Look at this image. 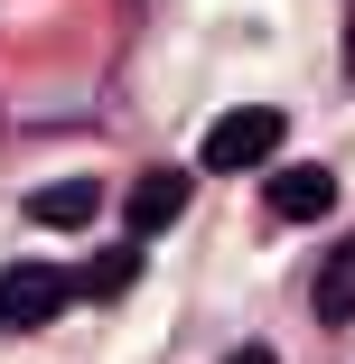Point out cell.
I'll list each match as a JSON object with an SVG mask.
<instances>
[{"mask_svg": "<svg viewBox=\"0 0 355 364\" xmlns=\"http://www.w3.org/2000/svg\"><path fill=\"white\" fill-rule=\"evenodd\" d=\"M280 122H290V112H271V103H234L216 131H206V168H216V178H234V168H262V159L280 150Z\"/></svg>", "mask_w": 355, "mask_h": 364, "instance_id": "6da1fadb", "label": "cell"}, {"mask_svg": "<svg viewBox=\"0 0 355 364\" xmlns=\"http://www.w3.org/2000/svg\"><path fill=\"white\" fill-rule=\"evenodd\" d=\"M65 299H75V280L56 262H10L0 271V327H47Z\"/></svg>", "mask_w": 355, "mask_h": 364, "instance_id": "7a4b0ae2", "label": "cell"}, {"mask_svg": "<svg viewBox=\"0 0 355 364\" xmlns=\"http://www.w3.org/2000/svg\"><path fill=\"white\" fill-rule=\"evenodd\" d=\"M94 215H103V187L94 178H56V187L28 196V225H47V234H75V225H94Z\"/></svg>", "mask_w": 355, "mask_h": 364, "instance_id": "3957f363", "label": "cell"}, {"mask_svg": "<svg viewBox=\"0 0 355 364\" xmlns=\"http://www.w3.org/2000/svg\"><path fill=\"white\" fill-rule=\"evenodd\" d=\"M122 215H131V243H140V234H169L178 215H187V178H178V168H150V178L131 187Z\"/></svg>", "mask_w": 355, "mask_h": 364, "instance_id": "277c9868", "label": "cell"}, {"mask_svg": "<svg viewBox=\"0 0 355 364\" xmlns=\"http://www.w3.org/2000/svg\"><path fill=\"white\" fill-rule=\"evenodd\" d=\"M327 205H337V178H327L318 159H300V168L271 178V215H290V225H318Z\"/></svg>", "mask_w": 355, "mask_h": 364, "instance_id": "5b68a950", "label": "cell"}, {"mask_svg": "<svg viewBox=\"0 0 355 364\" xmlns=\"http://www.w3.org/2000/svg\"><path fill=\"white\" fill-rule=\"evenodd\" d=\"M309 309H318L327 327H346V318H355V243H346V252H327V271H318V289H309Z\"/></svg>", "mask_w": 355, "mask_h": 364, "instance_id": "8992f818", "label": "cell"}, {"mask_svg": "<svg viewBox=\"0 0 355 364\" xmlns=\"http://www.w3.org/2000/svg\"><path fill=\"white\" fill-rule=\"evenodd\" d=\"M131 280H140V252H131V243H122V252H94V262H85V280H75V289H85V299H122V289H131Z\"/></svg>", "mask_w": 355, "mask_h": 364, "instance_id": "52a82bcc", "label": "cell"}, {"mask_svg": "<svg viewBox=\"0 0 355 364\" xmlns=\"http://www.w3.org/2000/svg\"><path fill=\"white\" fill-rule=\"evenodd\" d=\"M225 364H280V355H271V346H234Z\"/></svg>", "mask_w": 355, "mask_h": 364, "instance_id": "ba28073f", "label": "cell"}]
</instances>
